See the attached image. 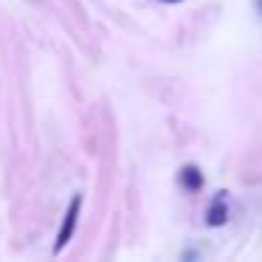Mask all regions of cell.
Listing matches in <instances>:
<instances>
[{"label": "cell", "mask_w": 262, "mask_h": 262, "mask_svg": "<svg viewBox=\"0 0 262 262\" xmlns=\"http://www.w3.org/2000/svg\"><path fill=\"white\" fill-rule=\"evenodd\" d=\"M79 209H82V194H74V198H71L68 211H65V217H62V226H59L57 243H54V254H59V251H62L65 245L71 243V237H74V228H76V220H79Z\"/></svg>", "instance_id": "cell-1"}, {"label": "cell", "mask_w": 262, "mask_h": 262, "mask_svg": "<svg viewBox=\"0 0 262 262\" xmlns=\"http://www.w3.org/2000/svg\"><path fill=\"white\" fill-rule=\"evenodd\" d=\"M226 220H228V206H226V192H220L214 200H211V206H209V211H206V223L209 226H226Z\"/></svg>", "instance_id": "cell-2"}, {"label": "cell", "mask_w": 262, "mask_h": 262, "mask_svg": "<svg viewBox=\"0 0 262 262\" xmlns=\"http://www.w3.org/2000/svg\"><path fill=\"white\" fill-rule=\"evenodd\" d=\"M181 183L189 189V192H198V189L203 186V172H200L194 164H186L181 169Z\"/></svg>", "instance_id": "cell-3"}, {"label": "cell", "mask_w": 262, "mask_h": 262, "mask_svg": "<svg viewBox=\"0 0 262 262\" xmlns=\"http://www.w3.org/2000/svg\"><path fill=\"white\" fill-rule=\"evenodd\" d=\"M161 3H181V0H161Z\"/></svg>", "instance_id": "cell-4"}, {"label": "cell", "mask_w": 262, "mask_h": 262, "mask_svg": "<svg viewBox=\"0 0 262 262\" xmlns=\"http://www.w3.org/2000/svg\"><path fill=\"white\" fill-rule=\"evenodd\" d=\"M259 9H262V0H259Z\"/></svg>", "instance_id": "cell-5"}]
</instances>
